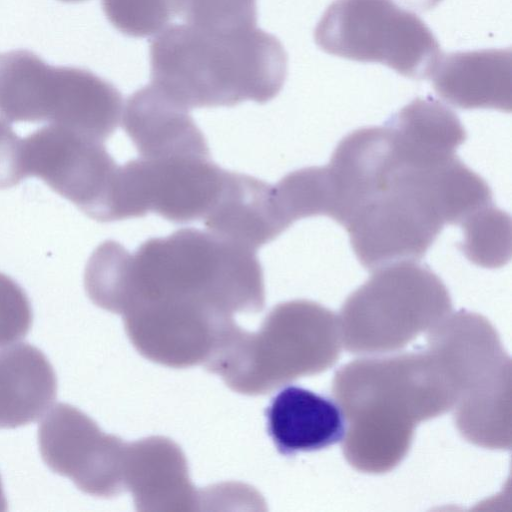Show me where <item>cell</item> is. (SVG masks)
I'll return each instance as SVG.
<instances>
[{"instance_id":"1","label":"cell","mask_w":512,"mask_h":512,"mask_svg":"<svg viewBox=\"0 0 512 512\" xmlns=\"http://www.w3.org/2000/svg\"><path fill=\"white\" fill-rule=\"evenodd\" d=\"M151 84L187 110L264 104L281 91L287 53L256 27L231 31L168 25L149 47Z\"/></svg>"},{"instance_id":"2","label":"cell","mask_w":512,"mask_h":512,"mask_svg":"<svg viewBox=\"0 0 512 512\" xmlns=\"http://www.w3.org/2000/svg\"><path fill=\"white\" fill-rule=\"evenodd\" d=\"M348 364L334 395L349 420L344 449L356 468H393L409 448L414 423L449 410L456 394L435 356L407 354Z\"/></svg>"},{"instance_id":"3","label":"cell","mask_w":512,"mask_h":512,"mask_svg":"<svg viewBox=\"0 0 512 512\" xmlns=\"http://www.w3.org/2000/svg\"><path fill=\"white\" fill-rule=\"evenodd\" d=\"M132 289L148 296H216L236 304L263 298V273L256 251L211 232L182 228L126 252Z\"/></svg>"},{"instance_id":"4","label":"cell","mask_w":512,"mask_h":512,"mask_svg":"<svg viewBox=\"0 0 512 512\" xmlns=\"http://www.w3.org/2000/svg\"><path fill=\"white\" fill-rule=\"evenodd\" d=\"M123 98L93 72L51 66L28 50L0 53V117L47 122L105 142L117 129Z\"/></svg>"},{"instance_id":"5","label":"cell","mask_w":512,"mask_h":512,"mask_svg":"<svg viewBox=\"0 0 512 512\" xmlns=\"http://www.w3.org/2000/svg\"><path fill=\"white\" fill-rule=\"evenodd\" d=\"M444 225L436 169L400 157L344 228L359 262L373 272L399 261H420Z\"/></svg>"},{"instance_id":"6","label":"cell","mask_w":512,"mask_h":512,"mask_svg":"<svg viewBox=\"0 0 512 512\" xmlns=\"http://www.w3.org/2000/svg\"><path fill=\"white\" fill-rule=\"evenodd\" d=\"M314 39L326 53L381 63L414 80L429 79L442 55L425 22L394 0H335Z\"/></svg>"},{"instance_id":"7","label":"cell","mask_w":512,"mask_h":512,"mask_svg":"<svg viewBox=\"0 0 512 512\" xmlns=\"http://www.w3.org/2000/svg\"><path fill=\"white\" fill-rule=\"evenodd\" d=\"M22 160L26 177L41 178L90 218L113 221L120 166L104 142L49 124L22 139Z\"/></svg>"},{"instance_id":"8","label":"cell","mask_w":512,"mask_h":512,"mask_svg":"<svg viewBox=\"0 0 512 512\" xmlns=\"http://www.w3.org/2000/svg\"><path fill=\"white\" fill-rule=\"evenodd\" d=\"M225 173L210 156L130 160L119 169L116 221L149 212L176 224L203 220L220 194Z\"/></svg>"},{"instance_id":"9","label":"cell","mask_w":512,"mask_h":512,"mask_svg":"<svg viewBox=\"0 0 512 512\" xmlns=\"http://www.w3.org/2000/svg\"><path fill=\"white\" fill-rule=\"evenodd\" d=\"M451 307L444 283L428 266L399 261L373 271L346 300L341 320L342 324H384L400 330L408 324L417 334L442 321Z\"/></svg>"},{"instance_id":"10","label":"cell","mask_w":512,"mask_h":512,"mask_svg":"<svg viewBox=\"0 0 512 512\" xmlns=\"http://www.w3.org/2000/svg\"><path fill=\"white\" fill-rule=\"evenodd\" d=\"M106 440L90 418L67 403L51 407L38 427L39 451L47 467L89 494L109 489Z\"/></svg>"},{"instance_id":"11","label":"cell","mask_w":512,"mask_h":512,"mask_svg":"<svg viewBox=\"0 0 512 512\" xmlns=\"http://www.w3.org/2000/svg\"><path fill=\"white\" fill-rule=\"evenodd\" d=\"M189 112L150 83L127 98L122 126L139 157H208L206 139Z\"/></svg>"},{"instance_id":"12","label":"cell","mask_w":512,"mask_h":512,"mask_svg":"<svg viewBox=\"0 0 512 512\" xmlns=\"http://www.w3.org/2000/svg\"><path fill=\"white\" fill-rule=\"evenodd\" d=\"M203 224L209 232L253 251L290 227L280 210L274 185L228 170Z\"/></svg>"},{"instance_id":"13","label":"cell","mask_w":512,"mask_h":512,"mask_svg":"<svg viewBox=\"0 0 512 512\" xmlns=\"http://www.w3.org/2000/svg\"><path fill=\"white\" fill-rule=\"evenodd\" d=\"M429 79L436 94L454 107L511 111L510 49L442 54Z\"/></svg>"},{"instance_id":"14","label":"cell","mask_w":512,"mask_h":512,"mask_svg":"<svg viewBox=\"0 0 512 512\" xmlns=\"http://www.w3.org/2000/svg\"><path fill=\"white\" fill-rule=\"evenodd\" d=\"M265 416L267 433L283 455L323 449L346 435V417L336 402L295 385L271 399Z\"/></svg>"},{"instance_id":"15","label":"cell","mask_w":512,"mask_h":512,"mask_svg":"<svg viewBox=\"0 0 512 512\" xmlns=\"http://www.w3.org/2000/svg\"><path fill=\"white\" fill-rule=\"evenodd\" d=\"M57 395L55 371L29 343L0 350V428L13 429L43 418Z\"/></svg>"},{"instance_id":"16","label":"cell","mask_w":512,"mask_h":512,"mask_svg":"<svg viewBox=\"0 0 512 512\" xmlns=\"http://www.w3.org/2000/svg\"><path fill=\"white\" fill-rule=\"evenodd\" d=\"M411 147L436 158H450L466 140L458 116L443 103L418 97L386 123Z\"/></svg>"},{"instance_id":"17","label":"cell","mask_w":512,"mask_h":512,"mask_svg":"<svg viewBox=\"0 0 512 512\" xmlns=\"http://www.w3.org/2000/svg\"><path fill=\"white\" fill-rule=\"evenodd\" d=\"M459 247L472 263L485 268L505 265L511 255L510 216L492 204L475 212L461 225Z\"/></svg>"},{"instance_id":"18","label":"cell","mask_w":512,"mask_h":512,"mask_svg":"<svg viewBox=\"0 0 512 512\" xmlns=\"http://www.w3.org/2000/svg\"><path fill=\"white\" fill-rule=\"evenodd\" d=\"M274 188L289 226L301 218L330 214L331 193L325 166L290 172Z\"/></svg>"},{"instance_id":"19","label":"cell","mask_w":512,"mask_h":512,"mask_svg":"<svg viewBox=\"0 0 512 512\" xmlns=\"http://www.w3.org/2000/svg\"><path fill=\"white\" fill-rule=\"evenodd\" d=\"M175 16L205 30L231 31L257 26L256 0H173Z\"/></svg>"},{"instance_id":"20","label":"cell","mask_w":512,"mask_h":512,"mask_svg":"<svg viewBox=\"0 0 512 512\" xmlns=\"http://www.w3.org/2000/svg\"><path fill=\"white\" fill-rule=\"evenodd\" d=\"M101 5L111 25L133 38L155 36L175 17L173 0H101Z\"/></svg>"},{"instance_id":"21","label":"cell","mask_w":512,"mask_h":512,"mask_svg":"<svg viewBox=\"0 0 512 512\" xmlns=\"http://www.w3.org/2000/svg\"><path fill=\"white\" fill-rule=\"evenodd\" d=\"M33 313L23 288L0 272V348L23 339L30 331Z\"/></svg>"},{"instance_id":"22","label":"cell","mask_w":512,"mask_h":512,"mask_svg":"<svg viewBox=\"0 0 512 512\" xmlns=\"http://www.w3.org/2000/svg\"><path fill=\"white\" fill-rule=\"evenodd\" d=\"M26 178L22 160V139L0 120V189L19 184Z\"/></svg>"},{"instance_id":"23","label":"cell","mask_w":512,"mask_h":512,"mask_svg":"<svg viewBox=\"0 0 512 512\" xmlns=\"http://www.w3.org/2000/svg\"><path fill=\"white\" fill-rule=\"evenodd\" d=\"M407 5L419 11H427L438 5L441 0H402Z\"/></svg>"},{"instance_id":"24","label":"cell","mask_w":512,"mask_h":512,"mask_svg":"<svg viewBox=\"0 0 512 512\" xmlns=\"http://www.w3.org/2000/svg\"><path fill=\"white\" fill-rule=\"evenodd\" d=\"M7 506V500L4 494L1 477H0V511L4 510Z\"/></svg>"},{"instance_id":"25","label":"cell","mask_w":512,"mask_h":512,"mask_svg":"<svg viewBox=\"0 0 512 512\" xmlns=\"http://www.w3.org/2000/svg\"><path fill=\"white\" fill-rule=\"evenodd\" d=\"M61 1H65V2H79V1H84V0H61Z\"/></svg>"}]
</instances>
